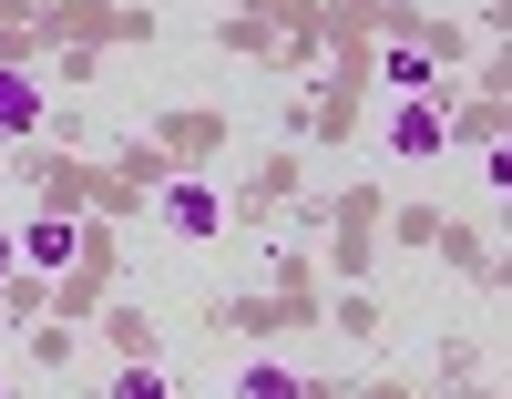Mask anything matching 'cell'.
Returning <instances> with one entry per match:
<instances>
[{
	"label": "cell",
	"instance_id": "cell-2",
	"mask_svg": "<svg viewBox=\"0 0 512 399\" xmlns=\"http://www.w3.org/2000/svg\"><path fill=\"white\" fill-rule=\"evenodd\" d=\"M164 226H175V236H216L226 226V195L216 185H164Z\"/></svg>",
	"mask_w": 512,
	"mask_h": 399
},
{
	"label": "cell",
	"instance_id": "cell-7",
	"mask_svg": "<svg viewBox=\"0 0 512 399\" xmlns=\"http://www.w3.org/2000/svg\"><path fill=\"white\" fill-rule=\"evenodd\" d=\"M113 399H175V389H164V369H154V359H134V369L113 379Z\"/></svg>",
	"mask_w": 512,
	"mask_h": 399
},
{
	"label": "cell",
	"instance_id": "cell-6",
	"mask_svg": "<svg viewBox=\"0 0 512 399\" xmlns=\"http://www.w3.org/2000/svg\"><path fill=\"white\" fill-rule=\"evenodd\" d=\"M236 399H308V379H287V369H246Z\"/></svg>",
	"mask_w": 512,
	"mask_h": 399
},
{
	"label": "cell",
	"instance_id": "cell-5",
	"mask_svg": "<svg viewBox=\"0 0 512 399\" xmlns=\"http://www.w3.org/2000/svg\"><path fill=\"white\" fill-rule=\"evenodd\" d=\"M431 82H441V62L420 52V41H400V52H390V93H431Z\"/></svg>",
	"mask_w": 512,
	"mask_h": 399
},
{
	"label": "cell",
	"instance_id": "cell-3",
	"mask_svg": "<svg viewBox=\"0 0 512 399\" xmlns=\"http://www.w3.org/2000/svg\"><path fill=\"white\" fill-rule=\"evenodd\" d=\"M21 133H41V82L0 62V144H21Z\"/></svg>",
	"mask_w": 512,
	"mask_h": 399
},
{
	"label": "cell",
	"instance_id": "cell-9",
	"mask_svg": "<svg viewBox=\"0 0 512 399\" xmlns=\"http://www.w3.org/2000/svg\"><path fill=\"white\" fill-rule=\"evenodd\" d=\"M0 399H11V389H0Z\"/></svg>",
	"mask_w": 512,
	"mask_h": 399
},
{
	"label": "cell",
	"instance_id": "cell-8",
	"mask_svg": "<svg viewBox=\"0 0 512 399\" xmlns=\"http://www.w3.org/2000/svg\"><path fill=\"white\" fill-rule=\"evenodd\" d=\"M11 266H21V256H11V236H0V277H11Z\"/></svg>",
	"mask_w": 512,
	"mask_h": 399
},
{
	"label": "cell",
	"instance_id": "cell-4",
	"mask_svg": "<svg viewBox=\"0 0 512 399\" xmlns=\"http://www.w3.org/2000/svg\"><path fill=\"white\" fill-rule=\"evenodd\" d=\"M441 133H451V123H441L431 103H410V113H400V133H390V144H400V154L420 164V154H441Z\"/></svg>",
	"mask_w": 512,
	"mask_h": 399
},
{
	"label": "cell",
	"instance_id": "cell-1",
	"mask_svg": "<svg viewBox=\"0 0 512 399\" xmlns=\"http://www.w3.org/2000/svg\"><path fill=\"white\" fill-rule=\"evenodd\" d=\"M11 256L31 266V277H62V266L82 256V226H72V215H31V226L11 236Z\"/></svg>",
	"mask_w": 512,
	"mask_h": 399
}]
</instances>
